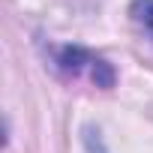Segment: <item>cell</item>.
I'll return each instance as SVG.
<instances>
[{"label":"cell","instance_id":"cell-1","mask_svg":"<svg viewBox=\"0 0 153 153\" xmlns=\"http://www.w3.org/2000/svg\"><path fill=\"white\" fill-rule=\"evenodd\" d=\"M81 63H93V57L84 51V48H63L60 51V66L66 69V72H78L81 69Z\"/></svg>","mask_w":153,"mask_h":153},{"label":"cell","instance_id":"cell-2","mask_svg":"<svg viewBox=\"0 0 153 153\" xmlns=\"http://www.w3.org/2000/svg\"><path fill=\"white\" fill-rule=\"evenodd\" d=\"M90 78H93V84L96 87H114V69H111V63H105V60H93V72H90Z\"/></svg>","mask_w":153,"mask_h":153},{"label":"cell","instance_id":"cell-3","mask_svg":"<svg viewBox=\"0 0 153 153\" xmlns=\"http://www.w3.org/2000/svg\"><path fill=\"white\" fill-rule=\"evenodd\" d=\"M132 18L138 24H144L147 30H153V0H135L132 3Z\"/></svg>","mask_w":153,"mask_h":153}]
</instances>
